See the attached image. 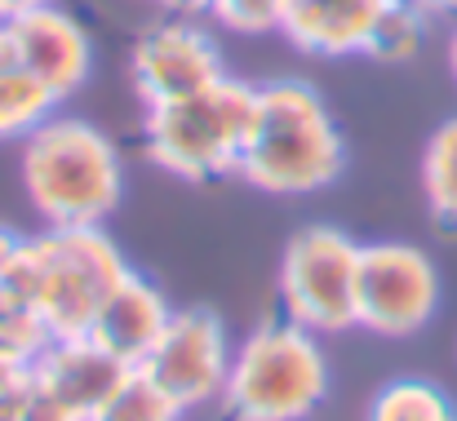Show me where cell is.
Returning a JSON list of instances; mask_svg holds the SVG:
<instances>
[{"label": "cell", "instance_id": "obj_1", "mask_svg": "<svg viewBox=\"0 0 457 421\" xmlns=\"http://www.w3.org/2000/svg\"><path fill=\"white\" fill-rule=\"evenodd\" d=\"M134 267L103 235V227H45L18 240L0 267V293L27 301L49 337H89V324L107 293Z\"/></svg>", "mask_w": 457, "mask_h": 421}, {"label": "cell", "instance_id": "obj_2", "mask_svg": "<svg viewBox=\"0 0 457 421\" xmlns=\"http://www.w3.org/2000/svg\"><path fill=\"white\" fill-rule=\"evenodd\" d=\"M346 169V142L324 107V94L306 80L258 85L253 129L240 151L236 177L267 195H311L337 182Z\"/></svg>", "mask_w": 457, "mask_h": 421}, {"label": "cell", "instance_id": "obj_3", "mask_svg": "<svg viewBox=\"0 0 457 421\" xmlns=\"http://www.w3.org/2000/svg\"><path fill=\"white\" fill-rule=\"evenodd\" d=\"M22 186L45 227H103L125 191L120 151L80 116H49L22 138Z\"/></svg>", "mask_w": 457, "mask_h": 421}, {"label": "cell", "instance_id": "obj_4", "mask_svg": "<svg viewBox=\"0 0 457 421\" xmlns=\"http://www.w3.org/2000/svg\"><path fill=\"white\" fill-rule=\"evenodd\" d=\"M328 395V359L320 333L303 324L267 319L236 351L222 404L236 421H306Z\"/></svg>", "mask_w": 457, "mask_h": 421}, {"label": "cell", "instance_id": "obj_5", "mask_svg": "<svg viewBox=\"0 0 457 421\" xmlns=\"http://www.w3.org/2000/svg\"><path fill=\"white\" fill-rule=\"evenodd\" d=\"M253 107H258V85L236 76H222L218 85L191 98L147 107L143 120L147 160L182 182H209L236 173L253 129Z\"/></svg>", "mask_w": 457, "mask_h": 421}, {"label": "cell", "instance_id": "obj_6", "mask_svg": "<svg viewBox=\"0 0 457 421\" xmlns=\"http://www.w3.org/2000/svg\"><path fill=\"white\" fill-rule=\"evenodd\" d=\"M360 249L346 231L311 222L289 235L280 258V306L294 324L311 333L355 328V288H360Z\"/></svg>", "mask_w": 457, "mask_h": 421}, {"label": "cell", "instance_id": "obj_7", "mask_svg": "<svg viewBox=\"0 0 457 421\" xmlns=\"http://www.w3.org/2000/svg\"><path fill=\"white\" fill-rule=\"evenodd\" d=\"M440 310V271L427 249L378 240L360 249L355 324L378 337H413Z\"/></svg>", "mask_w": 457, "mask_h": 421}, {"label": "cell", "instance_id": "obj_8", "mask_svg": "<svg viewBox=\"0 0 457 421\" xmlns=\"http://www.w3.org/2000/svg\"><path fill=\"white\" fill-rule=\"evenodd\" d=\"M231 351L236 346L209 306H182V310L173 306L169 328L147 351L138 373H147L182 413H191V409L222 400V386L231 373Z\"/></svg>", "mask_w": 457, "mask_h": 421}, {"label": "cell", "instance_id": "obj_9", "mask_svg": "<svg viewBox=\"0 0 457 421\" xmlns=\"http://www.w3.org/2000/svg\"><path fill=\"white\" fill-rule=\"evenodd\" d=\"M129 76H134L143 107H160V103H178V98H191L218 85L227 67H222L218 40L191 13H178L138 36L129 54Z\"/></svg>", "mask_w": 457, "mask_h": 421}, {"label": "cell", "instance_id": "obj_10", "mask_svg": "<svg viewBox=\"0 0 457 421\" xmlns=\"http://www.w3.org/2000/svg\"><path fill=\"white\" fill-rule=\"evenodd\" d=\"M4 36H9L13 62L22 71H31L58 103H67L89 80L94 45L67 9L40 4V9L13 13V18H4Z\"/></svg>", "mask_w": 457, "mask_h": 421}, {"label": "cell", "instance_id": "obj_11", "mask_svg": "<svg viewBox=\"0 0 457 421\" xmlns=\"http://www.w3.org/2000/svg\"><path fill=\"white\" fill-rule=\"evenodd\" d=\"M129 373L134 364L116 359L94 337H49L45 351L31 359V382L80 421L94 417L129 382Z\"/></svg>", "mask_w": 457, "mask_h": 421}, {"label": "cell", "instance_id": "obj_12", "mask_svg": "<svg viewBox=\"0 0 457 421\" xmlns=\"http://www.w3.org/2000/svg\"><path fill=\"white\" fill-rule=\"evenodd\" d=\"M169 319H173L169 297L147 276L129 271L125 280L107 293V301L98 306V315L89 324V337L103 351H112L116 359L138 368L147 359V351L160 342V333L169 328Z\"/></svg>", "mask_w": 457, "mask_h": 421}, {"label": "cell", "instance_id": "obj_13", "mask_svg": "<svg viewBox=\"0 0 457 421\" xmlns=\"http://www.w3.org/2000/svg\"><path fill=\"white\" fill-rule=\"evenodd\" d=\"M386 0H285V31L294 49L311 58L364 54V40Z\"/></svg>", "mask_w": 457, "mask_h": 421}, {"label": "cell", "instance_id": "obj_14", "mask_svg": "<svg viewBox=\"0 0 457 421\" xmlns=\"http://www.w3.org/2000/svg\"><path fill=\"white\" fill-rule=\"evenodd\" d=\"M58 98L22 67H0V142L31 138L49 116Z\"/></svg>", "mask_w": 457, "mask_h": 421}, {"label": "cell", "instance_id": "obj_15", "mask_svg": "<svg viewBox=\"0 0 457 421\" xmlns=\"http://www.w3.org/2000/svg\"><path fill=\"white\" fill-rule=\"evenodd\" d=\"M422 195L431 218L457 231V116H449L422 151Z\"/></svg>", "mask_w": 457, "mask_h": 421}, {"label": "cell", "instance_id": "obj_16", "mask_svg": "<svg viewBox=\"0 0 457 421\" xmlns=\"http://www.w3.org/2000/svg\"><path fill=\"white\" fill-rule=\"evenodd\" d=\"M427 22H431V13L418 0H386V9L378 13V22L364 40V58H378V62L418 58L422 40H427Z\"/></svg>", "mask_w": 457, "mask_h": 421}, {"label": "cell", "instance_id": "obj_17", "mask_svg": "<svg viewBox=\"0 0 457 421\" xmlns=\"http://www.w3.org/2000/svg\"><path fill=\"white\" fill-rule=\"evenodd\" d=\"M369 421H457V409L436 382L395 377L373 395Z\"/></svg>", "mask_w": 457, "mask_h": 421}, {"label": "cell", "instance_id": "obj_18", "mask_svg": "<svg viewBox=\"0 0 457 421\" xmlns=\"http://www.w3.org/2000/svg\"><path fill=\"white\" fill-rule=\"evenodd\" d=\"M182 417H187V413L155 386L152 377L134 368L129 382H125L89 421H182Z\"/></svg>", "mask_w": 457, "mask_h": 421}, {"label": "cell", "instance_id": "obj_19", "mask_svg": "<svg viewBox=\"0 0 457 421\" xmlns=\"http://www.w3.org/2000/svg\"><path fill=\"white\" fill-rule=\"evenodd\" d=\"M204 13L222 31H236V36H280L285 31V0H209Z\"/></svg>", "mask_w": 457, "mask_h": 421}, {"label": "cell", "instance_id": "obj_20", "mask_svg": "<svg viewBox=\"0 0 457 421\" xmlns=\"http://www.w3.org/2000/svg\"><path fill=\"white\" fill-rule=\"evenodd\" d=\"M431 18H457V0H418Z\"/></svg>", "mask_w": 457, "mask_h": 421}, {"label": "cell", "instance_id": "obj_21", "mask_svg": "<svg viewBox=\"0 0 457 421\" xmlns=\"http://www.w3.org/2000/svg\"><path fill=\"white\" fill-rule=\"evenodd\" d=\"M40 4H54V0H0V13L13 18V13H27V9H40Z\"/></svg>", "mask_w": 457, "mask_h": 421}, {"label": "cell", "instance_id": "obj_22", "mask_svg": "<svg viewBox=\"0 0 457 421\" xmlns=\"http://www.w3.org/2000/svg\"><path fill=\"white\" fill-rule=\"evenodd\" d=\"M18 249V235H9V231H0V267L9 262V253Z\"/></svg>", "mask_w": 457, "mask_h": 421}, {"label": "cell", "instance_id": "obj_23", "mask_svg": "<svg viewBox=\"0 0 457 421\" xmlns=\"http://www.w3.org/2000/svg\"><path fill=\"white\" fill-rule=\"evenodd\" d=\"M449 71L457 80V18H453V31H449Z\"/></svg>", "mask_w": 457, "mask_h": 421}, {"label": "cell", "instance_id": "obj_24", "mask_svg": "<svg viewBox=\"0 0 457 421\" xmlns=\"http://www.w3.org/2000/svg\"><path fill=\"white\" fill-rule=\"evenodd\" d=\"M160 4H169V9H173V13H178V0H160Z\"/></svg>", "mask_w": 457, "mask_h": 421}, {"label": "cell", "instance_id": "obj_25", "mask_svg": "<svg viewBox=\"0 0 457 421\" xmlns=\"http://www.w3.org/2000/svg\"><path fill=\"white\" fill-rule=\"evenodd\" d=\"M0 22H4V13H0Z\"/></svg>", "mask_w": 457, "mask_h": 421}]
</instances>
